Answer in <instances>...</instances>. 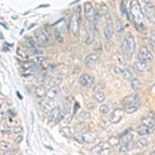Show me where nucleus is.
Returning <instances> with one entry per match:
<instances>
[{"label":"nucleus","instance_id":"nucleus-29","mask_svg":"<svg viewBox=\"0 0 155 155\" xmlns=\"http://www.w3.org/2000/svg\"><path fill=\"white\" fill-rule=\"evenodd\" d=\"M91 117V114L89 113L88 111H83L80 113V115L78 116V120L80 121V122H83V121H86L88 120V119H90Z\"/></svg>","mask_w":155,"mask_h":155},{"label":"nucleus","instance_id":"nucleus-21","mask_svg":"<svg viewBox=\"0 0 155 155\" xmlns=\"http://www.w3.org/2000/svg\"><path fill=\"white\" fill-rule=\"evenodd\" d=\"M60 132L63 134L66 138H71L73 136H75L76 133V129L73 127H69V126H63L61 129H60Z\"/></svg>","mask_w":155,"mask_h":155},{"label":"nucleus","instance_id":"nucleus-1","mask_svg":"<svg viewBox=\"0 0 155 155\" xmlns=\"http://www.w3.org/2000/svg\"><path fill=\"white\" fill-rule=\"evenodd\" d=\"M130 13L132 16V21H133L136 29L141 33H145L147 30V27L145 24V19H144V13L142 12L140 3L138 0H132L130 4Z\"/></svg>","mask_w":155,"mask_h":155},{"label":"nucleus","instance_id":"nucleus-41","mask_svg":"<svg viewBox=\"0 0 155 155\" xmlns=\"http://www.w3.org/2000/svg\"><path fill=\"white\" fill-rule=\"evenodd\" d=\"M103 89H105V86H103V84H102V83H98V84H96L93 87L94 92H103Z\"/></svg>","mask_w":155,"mask_h":155},{"label":"nucleus","instance_id":"nucleus-45","mask_svg":"<svg viewBox=\"0 0 155 155\" xmlns=\"http://www.w3.org/2000/svg\"><path fill=\"white\" fill-rule=\"evenodd\" d=\"M23 66L25 67L26 69H32L33 66H34V63L32 61H27L23 64Z\"/></svg>","mask_w":155,"mask_h":155},{"label":"nucleus","instance_id":"nucleus-48","mask_svg":"<svg viewBox=\"0 0 155 155\" xmlns=\"http://www.w3.org/2000/svg\"><path fill=\"white\" fill-rule=\"evenodd\" d=\"M79 107H80V105H79V103H76V105H75V109H73V114L77 112V110L79 109Z\"/></svg>","mask_w":155,"mask_h":155},{"label":"nucleus","instance_id":"nucleus-37","mask_svg":"<svg viewBox=\"0 0 155 155\" xmlns=\"http://www.w3.org/2000/svg\"><path fill=\"white\" fill-rule=\"evenodd\" d=\"M120 144V141H119V136H114L112 138H110L109 140V145H112V146H117Z\"/></svg>","mask_w":155,"mask_h":155},{"label":"nucleus","instance_id":"nucleus-9","mask_svg":"<svg viewBox=\"0 0 155 155\" xmlns=\"http://www.w3.org/2000/svg\"><path fill=\"white\" fill-rule=\"evenodd\" d=\"M79 82L82 85L83 87H86V88H89V87H92L94 84V78L92 76L88 75V73H83L82 76L79 79Z\"/></svg>","mask_w":155,"mask_h":155},{"label":"nucleus","instance_id":"nucleus-42","mask_svg":"<svg viewBox=\"0 0 155 155\" xmlns=\"http://www.w3.org/2000/svg\"><path fill=\"white\" fill-rule=\"evenodd\" d=\"M64 117H65V112H63V111H60V112H59V114H58L57 120H56V123H55V124H57V123L61 122V121L64 119Z\"/></svg>","mask_w":155,"mask_h":155},{"label":"nucleus","instance_id":"nucleus-12","mask_svg":"<svg viewBox=\"0 0 155 155\" xmlns=\"http://www.w3.org/2000/svg\"><path fill=\"white\" fill-rule=\"evenodd\" d=\"M80 26H81V24H79V22L77 21V19H76L75 15H73V17H71V19L69 20V24H68V29H70L73 36H76V35L78 34Z\"/></svg>","mask_w":155,"mask_h":155},{"label":"nucleus","instance_id":"nucleus-20","mask_svg":"<svg viewBox=\"0 0 155 155\" xmlns=\"http://www.w3.org/2000/svg\"><path fill=\"white\" fill-rule=\"evenodd\" d=\"M132 149H134V144L131 142H127V143H123L120 145V148H119V151L121 153H127V152L131 151Z\"/></svg>","mask_w":155,"mask_h":155},{"label":"nucleus","instance_id":"nucleus-49","mask_svg":"<svg viewBox=\"0 0 155 155\" xmlns=\"http://www.w3.org/2000/svg\"><path fill=\"white\" fill-rule=\"evenodd\" d=\"M4 117H5V114H4V113H1V112H0V120L4 119Z\"/></svg>","mask_w":155,"mask_h":155},{"label":"nucleus","instance_id":"nucleus-13","mask_svg":"<svg viewBox=\"0 0 155 155\" xmlns=\"http://www.w3.org/2000/svg\"><path fill=\"white\" fill-rule=\"evenodd\" d=\"M136 103H140V99H139V96L136 94H129V95L125 96L123 98V105H124V107L136 105Z\"/></svg>","mask_w":155,"mask_h":155},{"label":"nucleus","instance_id":"nucleus-44","mask_svg":"<svg viewBox=\"0 0 155 155\" xmlns=\"http://www.w3.org/2000/svg\"><path fill=\"white\" fill-rule=\"evenodd\" d=\"M123 68H124V66H123V65H118V66H115V68H114V71H115L116 73H118V75H122Z\"/></svg>","mask_w":155,"mask_h":155},{"label":"nucleus","instance_id":"nucleus-43","mask_svg":"<svg viewBox=\"0 0 155 155\" xmlns=\"http://www.w3.org/2000/svg\"><path fill=\"white\" fill-rule=\"evenodd\" d=\"M12 132H13V133H16V134H21L22 132H23V127L17 125V126L13 127V129Z\"/></svg>","mask_w":155,"mask_h":155},{"label":"nucleus","instance_id":"nucleus-51","mask_svg":"<svg viewBox=\"0 0 155 155\" xmlns=\"http://www.w3.org/2000/svg\"><path fill=\"white\" fill-rule=\"evenodd\" d=\"M3 155H13V153H12V152L6 151V152H4V154H3Z\"/></svg>","mask_w":155,"mask_h":155},{"label":"nucleus","instance_id":"nucleus-15","mask_svg":"<svg viewBox=\"0 0 155 155\" xmlns=\"http://www.w3.org/2000/svg\"><path fill=\"white\" fill-rule=\"evenodd\" d=\"M58 94H59V87L53 83L50 86V88L47 90V97L51 98V99H54V98L57 97Z\"/></svg>","mask_w":155,"mask_h":155},{"label":"nucleus","instance_id":"nucleus-28","mask_svg":"<svg viewBox=\"0 0 155 155\" xmlns=\"http://www.w3.org/2000/svg\"><path fill=\"white\" fill-rule=\"evenodd\" d=\"M28 52H27L25 49H23V48H19L17 50V55H18V57L20 58V59H22V60H27L28 59Z\"/></svg>","mask_w":155,"mask_h":155},{"label":"nucleus","instance_id":"nucleus-47","mask_svg":"<svg viewBox=\"0 0 155 155\" xmlns=\"http://www.w3.org/2000/svg\"><path fill=\"white\" fill-rule=\"evenodd\" d=\"M23 141V136L22 134H18V136L16 138V140H15V143L16 144H20Z\"/></svg>","mask_w":155,"mask_h":155},{"label":"nucleus","instance_id":"nucleus-39","mask_svg":"<svg viewBox=\"0 0 155 155\" xmlns=\"http://www.w3.org/2000/svg\"><path fill=\"white\" fill-rule=\"evenodd\" d=\"M46 59V58L44 57V56H42V55H39V54H37V55H35L34 57L32 58V62L33 63H40L42 61H44V60Z\"/></svg>","mask_w":155,"mask_h":155},{"label":"nucleus","instance_id":"nucleus-14","mask_svg":"<svg viewBox=\"0 0 155 155\" xmlns=\"http://www.w3.org/2000/svg\"><path fill=\"white\" fill-rule=\"evenodd\" d=\"M98 55L96 53H91L89 54V55H87L86 57H85V60H84V63L87 65V66H94L96 63H97L98 61Z\"/></svg>","mask_w":155,"mask_h":155},{"label":"nucleus","instance_id":"nucleus-7","mask_svg":"<svg viewBox=\"0 0 155 155\" xmlns=\"http://www.w3.org/2000/svg\"><path fill=\"white\" fill-rule=\"evenodd\" d=\"M144 10L150 21H154V3L153 0H144Z\"/></svg>","mask_w":155,"mask_h":155},{"label":"nucleus","instance_id":"nucleus-22","mask_svg":"<svg viewBox=\"0 0 155 155\" xmlns=\"http://www.w3.org/2000/svg\"><path fill=\"white\" fill-rule=\"evenodd\" d=\"M142 122H143V125L145 126L149 127V128L153 129L154 130V127H155V121H154V117L153 116H149V117H146V118L142 119Z\"/></svg>","mask_w":155,"mask_h":155},{"label":"nucleus","instance_id":"nucleus-17","mask_svg":"<svg viewBox=\"0 0 155 155\" xmlns=\"http://www.w3.org/2000/svg\"><path fill=\"white\" fill-rule=\"evenodd\" d=\"M60 112V109L57 107H55L53 110L49 113V120H48V123L49 124H55L56 123V120H57V117H58V114Z\"/></svg>","mask_w":155,"mask_h":155},{"label":"nucleus","instance_id":"nucleus-30","mask_svg":"<svg viewBox=\"0 0 155 155\" xmlns=\"http://www.w3.org/2000/svg\"><path fill=\"white\" fill-rule=\"evenodd\" d=\"M139 105H140V103H136V105H127V107H125L124 112H126L127 114H132V113H134V112L138 111Z\"/></svg>","mask_w":155,"mask_h":155},{"label":"nucleus","instance_id":"nucleus-38","mask_svg":"<svg viewBox=\"0 0 155 155\" xmlns=\"http://www.w3.org/2000/svg\"><path fill=\"white\" fill-rule=\"evenodd\" d=\"M110 111V108L108 105H102L99 107V113L102 114V115H107L108 113H109Z\"/></svg>","mask_w":155,"mask_h":155},{"label":"nucleus","instance_id":"nucleus-52","mask_svg":"<svg viewBox=\"0 0 155 155\" xmlns=\"http://www.w3.org/2000/svg\"><path fill=\"white\" fill-rule=\"evenodd\" d=\"M151 155H154V152H152V154Z\"/></svg>","mask_w":155,"mask_h":155},{"label":"nucleus","instance_id":"nucleus-35","mask_svg":"<svg viewBox=\"0 0 155 155\" xmlns=\"http://www.w3.org/2000/svg\"><path fill=\"white\" fill-rule=\"evenodd\" d=\"M16 124H17V121L13 120V118L12 116L6 118V123H5L6 128H8V127H13V126H17Z\"/></svg>","mask_w":155,"mask_h":155},{"label":"nucleus","instance_id":"nucleus-50","mask_svg":"<svg viewBox=\"0 0 155 155\" xmlns=\"http://www.w3.org/2000/svg\"><path fill=\"white\" fill-rule=\"evenodd\" d=\"M2 107H3V100H1V99H0V112H1Z\"/></svg>","mask_w":155,"mask_h":155},{"label":"nucleus","instance_id":"nucleus-3","mask_svg":"<svg viewBox=\"0 0 155 155\" xmlns=\"http://www.w3.org/2000/svg\"><path fill=\"white\" fill-rule=\"evenodd\" d=\"M138 60L146 62V63H150L153 61V53L147 47H142L138 54Z\"/></svg>","mask_w":155,"mask_h":155},{"label":"nucleus","instance_id":"nucleus-27","mask_svg":"<svg viewBox=\"0 0 155 155\" xmlns=\"http://www.w3.org/2000/svg\"><path fill=\"white\" fill-rule=\"evenodd\" d=\"M130 82H131V88L133 90H140V89L143 88V83L140 80H138L136 78L132 79Z\"/></svg>","mask_w":155,"mask_h":155},{"label":"nucleus","instance_id":"nucleus-5","mask_svg":"<svg viewBox=\"0 0 155 155\" xmlns=\"http://www.w3.org/2000/svg\"><path fill=\"white\" fill-rule=\"evenodd\" d=\"M113 34H114V26L111 21V17L109 16V13H107V16H105V28H103V35H105V39L109 40L113 37Z\"/></svg>","mask_w":155,"mask_h":155},{"label":"nucleus","instance_id":"nucleus-53","mask_svg":"<svg viewBox=\"0 0 155 155\" xmlns=\"http://www.w3.org/2000/svg\"><path fill=\"white\" fill-rule=\"evenodd\" d=\"M138 155H144V154H138Z\"/></svg>","mask_w":155,"mask_h":155},{"label":"nucleus","instance_id":"nucleus-11","mask_svg":"<svg viewBox=\"0 0 155 155\" xmlns=\"http://www.w3.org/2000/svg\"><path fill=\"white\" fill-rule=\"evenodd\" d=\"M40 105H42V111L44 112V114H49L52 111V110L55 108V107H54L53 99H51V98H48V97L40 102Z\"/></svg>","mask_w":155,"mask_h":155},{"label":"nucleus","instance_id":"nucleus-19","mask_svg":"<svg viewBox=\"0 0 155 155\" xmlns=\"http://www.w3.org/2000/svg\"><path fill=\"white\" fill-rule=\"evenodd\" d=\"M122 75L124 77L125 80H129L131 81L132 79H134V70L129 66H124L122 71Z\"/></svg>","mask_w":155,"mask_h":155},{"label":"nucleus","instance_id":"nucleus-40","mask_svg":"<svg viewBox=\"0 0 155 155\" xmlns=\"http://www.w3.org/2000/svg\"><path fill=\"white\" fill-rule=\"evenodd\" d=\"M110 154H111V149H110L109 147H105L96 155H110Z\"/></svg>","mask_w":155,"mask_h":155},{"label":"nucleus","instance_id":"nucleus-23","mask_svg":"<svg viewBox=\"0 0 155 155\" xmlns=\"http://www.w3.org/2000/svg\"><path fill=\"white\" fill-rule=\"evenodd\" d=\"M136 130H138V133L140 134V136H149V134H151L152 132H153V129L149 128V127L145 126V125H141V126H139Z\"/></svg>","mask_w":155,"mask_h":155},{"label":"nucleus","instance_id":"nucleus-4","mask_svg":"<svg viewBox=\"0 0 155 155\" xmlns=\"http://www.w3.org/2000/svg\"><path fill=\"white\" fill-rule=\"evenodd\" d=\"M34 39L40 46H49L50 44V39L47 36L44 31L42 29H37L34 32Z\"/></svg>","mask_w":155,"mask_h":155},{"label":"nucleus","instance_id":"nucleus-32","mask_svg":"<svg viewBox=\"0 0 155 155\" xmlns=\"http://www.w3.org/2000/svg\"><path fill=\"white\" fill-rule=\"evenodd\" d=\"M54 39H56L57 42H63V36H62V33L60 32V30L58 28L54 29Z\"/></svg>","mask_w":155,"mask_h":155},{"label":"nucleus","instance_id":"nucleus-10","mask_svg":"<svg viewBox=\"0 0 155 155\" xmlns=\"http://www.w3.org/2000/svg\"><path fill=\"white\" fill-rule=\"evenodd\" d=\"M84 13H85V17L87 18V20H88L89 22L93 21L94 8L90 2H86V3L84 4Z\"/></svg>","mask_w":155,"mask_h":155},{"label":"nucleus","instance_id":"nucleus-31","mask_svg":"<svg viewBox=\"0 0 155 155\" xmlns=\"http://www.w3.org/2000/svg\"><path fill=\"white\" fill-rule=\"evenodd\" d=\"M94 99L97 102L102 103L105 99V94L103 92H94Z\"/></svg>","mask_w":155,"mask_h":155},{"label":"nucleus","instance_id":"nucleus-25","mask_svg":"<svg viewBox=\"0 0 155 155\" xmlns=\"http://www.w3.org/2000/svg\"><path fill=\"white\" fill-rule=\"evenodd\" d=\"M114 28L116 29V32H117V35L119 37H122L123 33H124V27H123V24L121 23L120 20H116L115 22V27Z\"/></svg>","mask_w":155,"mask_h":155},{"label":"nucleus","instance_id":"nucleus-16","mask_svg":"<svg viewBox=\"0 0 155 155\" xmlns=\"http://www.w3.org/2000/svg\"><path fill=\"white\" fill-rule=\"evenodd\" d=\"M134 67H136V70L139 71V73H147V71L150 70L149 63L140 61V60H138V61L134 63Z\"/></svg>","mask_w":155,"mask_h":155},{"label":"nucleus","instance_id":"nucleus-33","mask_svg":"<svg viewBox=\"0 0 155 155\" xmlns=\"http://www.w3.org/2000/svg\"><path fill=\"white\" fill-rule=\"evenodd\" d=\"M86 44H92V42H93V28H92V26L89 27L88 29V33H87V36H86Z\"/></svg>","mask_w":155,"mask_h":155},{"label":"nucleus","instance_id":"nucleus-26","mask_svg":"<svg viewBox=\"0 0 155 155\" xmlns=\"http://www.w3.org/2000/svg\"><path fill=\"white\" fill-rule=\"evenodd\" d=\"M35 94L39 98L44 97V96H47V88L44 85H39V86H37L35 88Z\"/></svg>","mask_w":155,"mask_h":155},{"label":"nucleus","instance_id":"nucleus-18","mask_svg":"<svg viewBox=\"0 0 155 155\" xmlns=\"http://www.w3.org/2000/svg\"><path fill=\"white\" fill-rule=\"evenodd\" d=\"M132 139H133V133H132L130 130H126L124 133H122L120 136H119V141H120V144L131 142Z\"/></svg>","mask_w":155,"mask_h":155},{"label":"nucleus","instance_id":"nucleus-2","mask_svg":"<svg viewBox=\"0 0 155 155\" xmlns=\"http://www.w3.org/2000/svg\"><path fill=\"white\" fill-rule=\"evenodd\" d=\"M121 48H122L123 55L126 58H130L134 53L136 50V40L134 37L131 34L125 35L124 39L122 40V44H121Z\"/></svg>","mask_w":155,"mask_h":155},{"label":"nucleus","instance_id":"nucleus-8","mask_svg":"<svg viewBox=\"0 0 155 155\" xmlns=\"http://www.w3.org/2000/svg\"><path fill=\"white\" fill-rule=\"evenodd\" d=\"M124 116V111L122 109H116L112 112V114L109 117V121L113 124H116V123L120 122L121 119Z\"/></svg>","mask_w":155,"mask_h":155},{"label":"nucleus","instance_id":"nucleus-24","mask_svg":"<svg viewBox=\"0 0 155 155\" xmlns=\"http://www.w3.org/2000/svg\"><path fill=\"white\" fill-rule=\"evenodd\" d=\"M148 145H149V141L145 138H142L136 141V143L134 144V148L136 149H145L146 147H148Z\"/></svg>","mask_w":155,"mask_h":155},{"label":"nucleus","instance_id":"nucleus-34","mask_svg":"<svg viewBox=\"0 0 155 155\" xmlns=\"http://www.w3.org/2000/svg\"><path fill=\"white\" fill-rule=\"evenodd\" d=\"M12 149V146H10V143L5 142V141H0V150L3 152L10 151Z\"/></svg>","mask_w":155,"mask_h":155},{"label":"nucleus","instance_id":"nucleus-46","mask_svg":"<svg viewBox=\"0 0 155 155\" xmlns=\"http://www.w3.org/2000/svg\"><path fill=\"white\" fill-rule=\"evenodd\" d=\"M61 81H62V79L60 77H55L54 78V80H53V83L55 85H57V86H59V85L61 84Z\"/></svg>","mask_w":155,"mask_h":155},{"label":"nucleus","instance_id":"nucleus-6","mask_svg":"<svg viewBox=\"0 0 155 155\" xmlns=\"http://www.w3.org/2000/svg\"><path fill=\"white\" fill-rule=\"evenodd\" d=\"M76 139H78L81 143H85V144H90L95 142L96 140V134L94 133L93 131H85L83 132L80 136H76Z\"/></svg>","mask_w":155,"mask_h":155},{"label":"nucleus","instance_id":"nucleus-36","mask_svg":"<svg viewBox=\"0 0 155 155\" xmlns=\"http://www.w3.org/2000/svg\"><path fill=\"white\" fill-rule=\"evenodd\" d=\"M105 147H108V146L105 145V143H102H102H99V144H98V145H96L95 147H93V149H92L91 151L93 152V153L97 154L98 152H99L100 150H102V148H105Z\"/></svg>","mask_w":155,"mask_h":155}]
</instances>
